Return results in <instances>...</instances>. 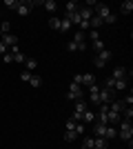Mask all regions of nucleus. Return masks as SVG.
I'll list each match as a JSON object with an SVG mask.
<instances>
[{
    "mask_svg": "<svg viewBox=\"0 0 133 149\" xmlns=\"http://www.w3.org/2000/svg\"><path fill=\"white\" fill-rule=\"evenodd\" d=\"M73 82L89 89L91 85H95V78H93V74H78V76H73Z\"/></svg>",
    "mask_w": 133,
    "mask_h": 149,
    "instance_id": "nucleus-5",
    "label": "nucleus"
},
{
    "mask_svg": "<svg viewBox=\"0 0 133 149\" xmlns=\"http://www.w3.org/2000/svg\"><path fill=\"white\" fill-rule=\"evenodd\" d=\"M7 49H9V47H7L5 42H0V54H2V56H5V54H7Z\"/></svg>",
    "mask_w": 133,
    "mask_h": 149,
    "instance_id": "nucleus-33",
    "label": "nucleus"
},
{
    "mask_svg": "<svg viewBox=\"0 0 133 149\" xmlns=\"http://www.w3.org/2000/svg\"><path fill=\"white\" fill-rule=\"evenodd\" d=\"M124 105H127V107L133 105V96H127V98H124Z\"/></svg>",
    "mask_w": 133,
    "mask_h": 149,
    "instance_id": "nucleus-32",
    "label": "nucleus"
},
{
    "mask_svg": "<svg viewBox=\"0 0 133 149\" xmlns=\"http://www.w3.org/2000/svg\"><path fill=\"white\" fill-rule=\"evenodd\" d=\"M93 49H95V51H102V49H107V47H104V42H102V38L93 40Z\"/></svg>",
    "mask_w": 133,
    "mask_h": 149,
    "instance_id": "nucleus-24",
    "label": "nucleus"
},
{
    "mask_svg": "<svg viewBox=\"0 0 133 149\" xmlns=\"http://www.w3.org/2000/svg\"><path fill=\"white\" fill-rule=\"evenodd\" d=\"M84 47H87V42H84V31L78 29L76 36H73V40L67 45V49L69 51H84Z\"/></svg>",
    "mask_w": 133,
    "mask_h": 149,
    "instance_id": "nucleus-3",
    "label": "nucleus"
},
{
    "mask_svg": "<svg viewBox=\"0 0 133 149\" xmlns=\"http://www.w3.org/2000/svg\"><path fill=\"white\" fill-rule=\"evenodd\" d=\"M95 16L102 20V25H115V13L102 2H95Z\"/></svg>",
    "mask_w": 133,
    "mask_h": 149,
    "instance_id": "nucleus-1",
    "label": "nucleus"
},
{
    "mask_svg": "<svg viewBox=\"0 0 133 149\" xmlns=\"http://www.w3.org/2000/svg\"><path fill=\"white\" fill-rule=\"evenodd\" d=\"M76 120H73V118H69V120H67V131H73V129H76Z\"/></svg>",
    "mask_w": 133,
    "mask_h": 149,
    "instance_id": "nucleus-29",
    "label": "nucleus"
},
{
    "mask_svg": "<svg viewBox=\"0 0 133 149\" xmlns=\"http://www.w3.org/2000/svg\"><path fill=\"white\" fill-rule=\"evenodd\" d=\"M0 22H2V20H0Z\"/></svg>",
    "mask_w": 133,
    "mask_h": 149,
    "instance_id": "nucleus-34",
    "label": "nucleus"
},
{
    "mask_svg": "<svg viewBox=\"0 0 133 149\" xmlns=\"http://www.w3.org/2000/svg\"><path fill=\"white\" fill-rule=\"evenodd\" d=\"M64 9H67V13H73V11H78V9H80V7H78L76 2H73V0H71V2H67V5H64Z\"/></svg>",
    "mask_w": 133,
    "mask_h": 149,
    "instance_id": "nucleus-22",
    "label": "nucleus"
},
{
    "mask_svg": "<svg viewBox=\"0 0 133 149\" xmlns=\"http://www.w3.org/2000/svg\"><path fill=\"white\" fill-rule=\"evenodd\" d=\"M98 96H100V87H98V85H91V87H89V98H91V102H93L95 107L100 105V98H98Z\"/></svg>",
    "mask_w": 133,
    "mask_h": 149,
    "instance_id": "nucleus-9",
    "label": "nucleus"
},
{
    "mask_svg": "<svg viewBox=\"0 0 133 149\" xmlns=\"http://www.w3.org/2000/svg\"><path fill=\"white\" fill-rule=\"evenodd\" d=\"M89 109V105L84 102V100H76V109H73V113H78V116H82L84 111Z\"/></svg>",
    "mask_w": 133,
    "mask_h": 149,
    "instance_id": "nucleus-13",
    "label": "nucleus"
},
{
    "mask_svg": "<svg viewBox=\"0 0 133 149\" xmlns=\"http://www.w3.org/2000/svg\"><path fill=\"white\" fill-rule=\"evenodd\" d=\"M107 60H111V49H102L98 51V56H95V67H104L107 65Z\"/></svg>",
    "mask_w": 133,
    "mask_h": 149,
    "instance_id": "nucleus-6",
    "label": "nucleus"
},
{
    "mask_svg": "<svg viewBox=\"0 0 133 149\" xmlns=\"http://www.w3.org/2000/svg\"><path fill=\"white\" fill-rule=\"evenodd\" d=\"M76 138H78V131H76V129H73V131H67V134H64V140H67V143H73Z\"/></svg>",
    "mask_w": 133,
    "mask_h": 149,
    "instance_id": "nucleus-21",
    "label": "nucleus"
},
{
    "mask_svg": "<svg viewBox=\"0 0 133 149\" xmlns=\"http://www.w3.org/2000/svg\"><path fill=\"white\" fill-rule=\"evenodd\" d=\"M2 60H5V62H13V56H11V54H9V51H7L5 56H2Z\"/></svg>",
    "mask_w": 133,
    "mask_h": 149,
    "instance_id": "nucleus-30",
    "label": "nucleus"
},
{
    "mask_svg": "<svg viewBox=\"0 0 133 149\" xmlns=\"http://www.w3.org/2000/svg\"><path fill=\"white\" fill-rule=\"evenodd\" d=\"M82 149H93V138H84Z\"/></svg>",
    "mask_w": 133,
    "mask_h": 149,
    "instance_id": "nucleus-28",
    "label": "nucleus"
},
{
    "mask_svg": "<svg viewBox=\"0 0 133 149\" xmlns=\"http://www.w3.org/2000/svg\"><path fill=\"white\" fill-rule=\"evenodd\" d=\"M71 27H73V25H71V22H69L67 18H60V27H58V31H60V33H67V31H69Z\"/></svg>",
    "mask_w": 133,
    "mask_h": 149,
    "instance_id": "nucleus-15",
    "label": "nucleus"
},
{
    "mask_svg": "<svg viewBox=\"0 0 133 149\" xmlns=\"http://www.w3.org/2000/svg\"><path fill=\"white\" fill-rule=\"evenodd\" d=\"M82 123L84 125H93L95 123V111L93 109H87V111L82 113Z\"/></svg>",
    "mask_w": 133,
    "mask_h": 149,
    "instance_id": "nucleus-11",
    "label": "nucleus"
},
{
    "mask_svg": "<svg viewBox=\"0 0 133 149\" xmlns=\"http://www.w3.org/2000/svg\"><path fill=\"white\" fill-rule=\"evenodd\" d=\"M118 136L122 138V140H127L129 147H133V123L131 120H120V129H118Z\"/></svg>",
    "mask_w": 133,
    "mask_h": 149,
    "instance_id": "nucleus-2",
    "label": "nucleus"
},
{
    "mask_svg": "<svg viewBox=\"0 0 133 149\" xmlns=\"http://www.w3.org/2000/svg\"><path fill=\"white\" fill-rule=\"evenodd\" d=\"M42 7H44V9H47L49 13H53V11L58 9V5L53 2V0H44V2H42Z\"/></svg>",
    "mask_w": 133,
    "mask_h": 149,
    "instance_id": "nucleus-20",
    "label": "nucleus"
},
{
    "mask_svg": "<svg viewBox=\"0 0 133 149\" xmlns=\"http://www.w3.org/2000/svg\"><path fill=\"white\" fill-rule=\"evenodd\" d=\"M7 9H18V0H5Z\"/></svg>",
    "mask_w": 133,
    "mask_h": 149,
    "instance_id": "nucleus-26",
    "label": "nucleus"
},
{
    "mask_svg": "<svg viewBox=\"0 0 133 149\" xmlns=\"http://www.w3.org/2000/svg\"><path fill=\"white\" fill-rule=\"evenodd\" d=\"M111 78H113V80H127V78H129L127 67H115L113 74H111Z\"/></svg>",
    "mask_w": 133,
    "mask_h": 149,
    "instance_id": "nucleus-7",
    "label": "nucleus"
},
{
    "mask_svg": "<svg viewBox=\"0 0 133 149\" xmlns=\"http://www.w3.org/2000/svg\"><path fill=\"white\" fill-rule=\"evenodd\" d=\"M49 27H51L53 31H58V27H60V18H56V16H53V18L49 20Z\"/></svg>",
    "mask_w": 133,
    "mask_h": 149,
    "instance_id": "nucleus-25",
    "label": "nucleus"
},
{
    "mask_svg": "<svg viewBox=\"0 0 133 149\" xmlns=\"http://www.w3.org/2000/svg\"><path fill=\"white\" fill-rule=\"evenodd\" d=\"M115 136H118V129H115L113 125H107V134H104V138H107V140H113Z\"/></svg>",
    "mask_w": 133,
    "mask_h": 149,
    "instance_id": "nucleus-17",
    "label": "nucleus"
},
{
    "mask_svg": "<svg viewBox=\"0 0 133 149\" xmlns=\"http://www.w3.org/2000/svg\"><path fill=\"white\" fill-rule=\"evenodd\" d=\"M36 67H38V60H36V58H27L25 60V69L27 71H33Z\"/></svg>",
    "mask_w": 133,
    "mask_h": 149,
    "instance_id": "nucleus-18",
    "label": "nucleus"
},
{
    "mask_svg": "<svg viewBox=\"0 0 133 149\" xmlns=\"http://www.w3.org/2000/svg\"><path fill=\"white\" fill-rule=\"evenodd\" d=\"M107 147H109L107 138H95L93 136V149H107Z\"/></svg>",
    "mask_w": 133,
    "mask_h": 149,
    "instance_id": "nucleus-14",
    "label": "nucleus"
},
{
    "mask_svg": "<svg viewBox=\"0 0 133 149\" xmlns=\"http://www.w3.org/2000/svg\"><path fill=\"white\" fill-rule=\"evenodd\" d=\"M67 98L69 100H84V89L80 87V85H76V82H71L69 85V91H67Z\"/></svg>",
    "mask_w": 133,
    "mask_h": 149,
    "instance_id": "nucleus-4",
    "label": "nucleus"
},
{
    "mask_svg": "<svg viewBox=\"0 0 133 149\" xmlns=\"http://www.w3.org/2000/svg\"><path fill=\"white\" fill-rule=\"evenodd\" d=\"M0 33H2V36H7V33H11V22H7V20H2V22H0Z\"/></svg>",
    "mask_w": 133,
    "mask_h": 149,
    "instance_id": "nucleus-19",
    "label": "nucleus"
},
{
    "mask_svg": "<svg viewBox=\"0 0 133 149\" xmlns=\"http://www.w3.org/2000/svg\"><path fill=\"white\" fill-rule=\"evenodd\" d=\"M89 36H91V40H98V38H100V33H98L95 29H91V33H89Z\"/></svg>",
    "mask_w": 133,
    "mask_h": 149,
    "instance_id": "nucleus-31",
    "label": "nucleus"
},
{
    "mask_svg": "<svg viewBox=\"0 0 133 149\" xmlns=\"http://www.w3.org/2000/svg\"><path fill=\"white\" fill-rule=\"evenodd\" d=\"M31 71H27V69H22V71H20V78H22V80H25V82H29V78H31Z\"/></svg>",
    "mask_w": 133,
    "mask_h": 149,
    "instance_id": "nucleus-27",
    "label": "nucleus"
},
{
    "mask_svg": "<svg viewBox=\"0 0 133 149\" xmlns=\"http://www.w3.org/2000/svg\"><path fill=\"white\" fill-rule=\"evenodd\" d=\"M98 98H100V105H109V102H111V89L100 87V96H98Z\"/></svg>",
    "mask_w": 133,
    "mask_h": 149,
    "instance_id": "nucleus-10",
    "label": "nucleus"
},
{
    "mask_svg": "<svg viewBox=\"0 0 133 149\" xmlns=\"http://www.w3.org/2000/svg\"><path fill=\"white\" fill-rule=\"evenodd\" d=\"M133 11V0H124L120 5V13H131Z\"/></svg>",
    "mask_w": 133,
    "mask_h": 149,
    "instance_id": "nucleus-16",
    "label": "nucleus"
},
{
    "mask_svg": "<svg viewBox=\"0 0 133 149\" xmlns=\"http://www.w3.org/2000/svg\"><path fill=\"white\" fill-rule=\"evenodd\" d=\"M2 42H5L7 47H16V45H18V36H16V33H7V36H2Z\"/></svg>",
    "mask_w": 133,
    "mask_h": 149,
    "instance_id": "nucleus-12",
    "label": "nucleus"
},
{
    "mask_svg": "<svg viewBox=\"0 0 133 149\" xmlns=\"http://www.w3.org/2000/svg\"><path fill=\"white\" fill-rule=\"evenodd\" d=\"M29 85H31V87H36V89H38L40 85H42V80H40V76H31V78H29Z\"/></svg>",
    "mask_w": 133,
    "mask_h": 149,
    "instance_id": "nucleus-23",
    "label": "nucleus"
},
{
    "mask_svg": "<svg viewBox=\"0 0 133 149\" xmlns=\"http://www.w3.org/2000/svg\"><path fill=\"white\" fill-rule=\"evenodd\" d=\"M31 7H33V2H22V0H18V16H29L31 13Z\"/></svg>",
    "mask_w": 133,
    "mask_h": 149,
    "instance_id": "nucleus-8",
    "label": "nucleus"
}]
</instances>
